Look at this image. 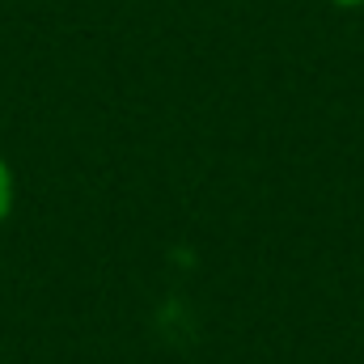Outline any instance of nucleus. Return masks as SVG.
<instances>
[{"instance_id":"obj_1","label":"nucleus","mask_w":364,"mask_h":364,"mask_svg":"<svg viewBox=\"0 0 364 364\" xmlns=\"http://www.w3.org/2000/svg\"><path fill=\"white\" fill-rule=\"evenodd\" d=\"M13 195H17V186H13V170H9V161L0 157V225H4L9 212H13Z\"/></svg>"},{"instance_id":"obj_2","label":"nucleus","mask_w":364,"mask_h":364,"mask_svg":"<svg viewBox=\"0 0 364 364\" xmlns=\"http://www.w3.org/2000/svg\"><path fill=\"white\" fill-rule=\"evenodd\" d=\"M335 4H343V9H356V4H364V0H335Z\"/></svg>"}]
</instances>
